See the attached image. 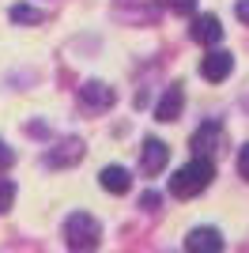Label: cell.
<instances>
[{
    "label": "cell",
    "mask_w": 249,
    "mask_h": 253,
    "mask_svg": "<svg viewBox=\"0 0 249 253\" xmlns=\"http://www.w3.org/2000/svg\"><path fill=\"white\" fill-rule=\"evenodd\" d=\"M11 201H15V181H11V178H0V211H8Z\"/></svg>",
    "instance_id": "obj_14"
},
{
    "label": "cell",
    "mask_w": 249,
    "mask_h": 253,
    "mask_svg": "<svg viewBox=\"0 0 249 253\" xmlns=\"http://www.w3.org/2000/svg\"><path fill=\"white\" fill-rule=\"evenodd\" d=\"M223 144H227V132H223V125L219 121H204V125L193 132V155H215V151H223Z\"/></svg>",
    "instance_id": "obj_3"
},
{
    "label": "cell",
    "mask_w": 249,
    "mask_h": 253,
    "mask_svg": "<svg viewBox=\"0 0 249 253\" xmlns=\"http://www.w3.org/2000/svg\"><path fill=\"white\" fill-rule=\"evenodd\" d=\"M166 163H170V148H166L163 140H144V174H151L155 178L159 170H166Z\"/></svg>",
    "instance_id": "obj_9"
},
{
    "label": "cell",
    "mask_w": 249,
    "mask_h": 253,
    "mask_svg": "<svg viewBox=\"0 0 249 253\" xmlns=\"http://www.w3.org/2000/svg\"><path fill=\"white\" fill-rule=\"evenodd\" d=\"M230 72H234V57H230L227 49H211L204 61H200V76H204L208 84H223Z\"/></svg>",
    "instance_id": "obj_4"
},
{
    "label": "cell",
    "mask_w": 249,
    "mask_h": 253,
    "mask_svg": "<svg viewBox=\"0 0 249 253\" xmlns=\"http://www.w3.org/2000/svg\"><path fill=\"white\" fill-rule=\"evenodd\" d=\"M189 38L200 42V45H219L223 42V23H219V15H197L193 27H189Z\"/></svg>",
    "instance_id": "obj_6"
},
{
    "label": "cell",
    "mask_w": 249,
    "mask_h": 253,
    "mask_svg": "<svg viewBox=\"0 0 249 253\" xmlns=\"http://www.w3.org/2000/svg\"><path fill=\"white\" fill-rule=\"evenodd\" d=\"M80 102L87 106V110H110L114 106V87H106V84H83L80 87Z\"/></svg>",
    "instance_id": "obj_8"
},
{
    "label": "cell",
    "mask_w": 249,
    "mask_h": 253,
    "mask_svg": "<svg viewBox=\"0 0 249 253\" xmlns=\"http://www.w3.org/2000/svg\"><path fill=\"white\" fill-rule=\"evenodd\" d=\"M181 106H185V91H181V84H174V87H166V95L155 102V117L159 121H177Z\"/></svg>",
    "instance_id": "obj_7"
},
{
    "label": "cell",
    "mask_w": 249,
    "mask_h": 253,
    "mask_svg": "<svg viewBox=\"0 0 249 253\" xmlns=\"http://www.w3.org/2000/svg\"><path fill=\"white\" fill-rule=\"evenodd\" d=\"M159 204V193H144V208H155Z\"/></svg>",
    "instance_id": "obj_19"
},
{
    "label": "cell",
    "mask_w": 249,
    "mask_h": 253,
    "mask_svg": "<svg viewBox=\"0 0 249 253\" xmlns=\"http://www.w3.org/2000/svg\"><path fill=\"white\" fill-rule=\"evenodd\" d=\"M185 253H223V234L215 227H197L185 234Z\"/></svg>",
    "instance_id": "obj_5"
},
{
    "label": "cell",
    "mask_w": 249,
    "mask_h": 253,
    "mask_svg": "<svg viewBox=\"0 0 249 253\" xmlns=\"http://www.w3.org/2000/svg\"><path fill=\"white\" fill-rule=\"evenodd\" d=\"M238 174L249 181V144H246V148H238Z\"/></svg>",
    "instance_id": "obj_16"
},
{
    "label": "cell",
    "mask_w": 249,
    "mask_h": 253,
    "mask_svg": "<svg viewBox=\"0 0 249 253\" xmlns=\"http://www.w3.org/2000/svg\"><path fill=\"white\" fill-rule=\"evenodd\" d=\"M211 178H215V159L193 155L185 167L174 170V178H170V193H174L177 201H189V197L204 193L208 185H211Z\"/></svg>",
    "instance_id": "obj_1"
},
{
    "label": "cell",
    "mask_w": 249,
    "mask_h": 253,
    "mask_svg": "<svg viewBox=\"0 0 249 253\" xmlns=\"http://www.w3.org/2000/svg\"><path fill=\"white\" fill-rule=\"evenodd\" d=\"M11 19H15V23H42L45 15H42L38 8H27V4H15V8H11Z\"/></svg>",
    "instance_id": "obj_13"
},
{
    "label": "cell",
    "mask_w": 249,
    "mask_h": 253,
    "mask_svg": "<svg viewBox=\"0 0 249 253\" xmlns=\"http://www.w3.org/2000/svg\"><path fill=\"white\" fill-rule=\"evenodd\" d=\"M234 11H238L242 23H249V0H238V8H234Z\"/></svg>",
    "instance_id": "obj_18"
},
{
    "label": "cell",
    "mask_w": 249,
    "mask_h": 253,
    "mask_svg": "<svg viewBox=\"0 0 249 253\" xmlns=\"http://www.w3.org/2000/svg\"><path fill=\"white\" fill-rule=\"evenodd\" d=\"M11 159H15V155H11V148H4V144H0V170L11 167Z\"/></svg>",
    "instance_id": "obj_17"
},
{
    "label": "cell",
    "mask_w": 249,
    "mask_h": 253,
    "mask_svg": "<svg viewBox=\"0 0 249 253\" xmlns=\"http://www.w3.org/2000/svg\"><path fill=\"white\" fill-rule=\"evenodd\" d=\"M98 185H102L106 193H117V197H121V193H128V185H132V174L124 167H106L102 174H98Z\"/></svg>",
    "instance_id": "obj_10"
},
{
    "label": "cell",
    "mask_w": 249,
    "mask_h": 253,
    "mask_svg": "<svg viewBox=\"0 0 249 253\" xmlns=\"http://www.w3.org/2000/svg\"><path fill=\"white\" fill-rule=\"evenodd\" d=\"M83 159V140H61L57 151H49V167H68V163H80Z\"/></svg>",
    "instance_id": "obj_11"
},
{
    "label": "cell",
    "mask_w": 249,
    "mask_h": 253,
    "mask_svg": "<svg viewBox=\"0 0 249 253\" xmlns=\"http://www.w3.org/2000/svg\"><path fill=\"white\" fill-rule=\"evenodd\" d=\"M98 238H102V227L91 211H72L64 219V246L72 253H91L98 246Z\"/></svg>",
    "instance_id": "obj_2"
},
{
    "label": "cell",
    "mask_w": 249,
    "mask_h": 253,
    "mask_svg": "<svg viewBox=\"0 0 249 253\" xmlns=\"http://www.w3.org/2000/svg\"><path fill=\"white\" fill-rule=\"evenodd\" d=\"M170 4V11H177V15H189V11H197V0H166Z\"/></svg>",
    "instance_id": "obj_15"
},
{
    "label": "cell",
    "mask_w": 249,
    "mask_h": 253,
    "mask_svg": "<svg viewBox=\"0 0 249 253\" xmlns=\"http://www.w3.org/2000/svg\"><path fill=\"white\" fill-rule=\"evenodd\" d=\"M117 11H128V19H151L155 15V0H117Z\"/></svg>",
    "instance_id": "obj_12"
}]
</instances>
